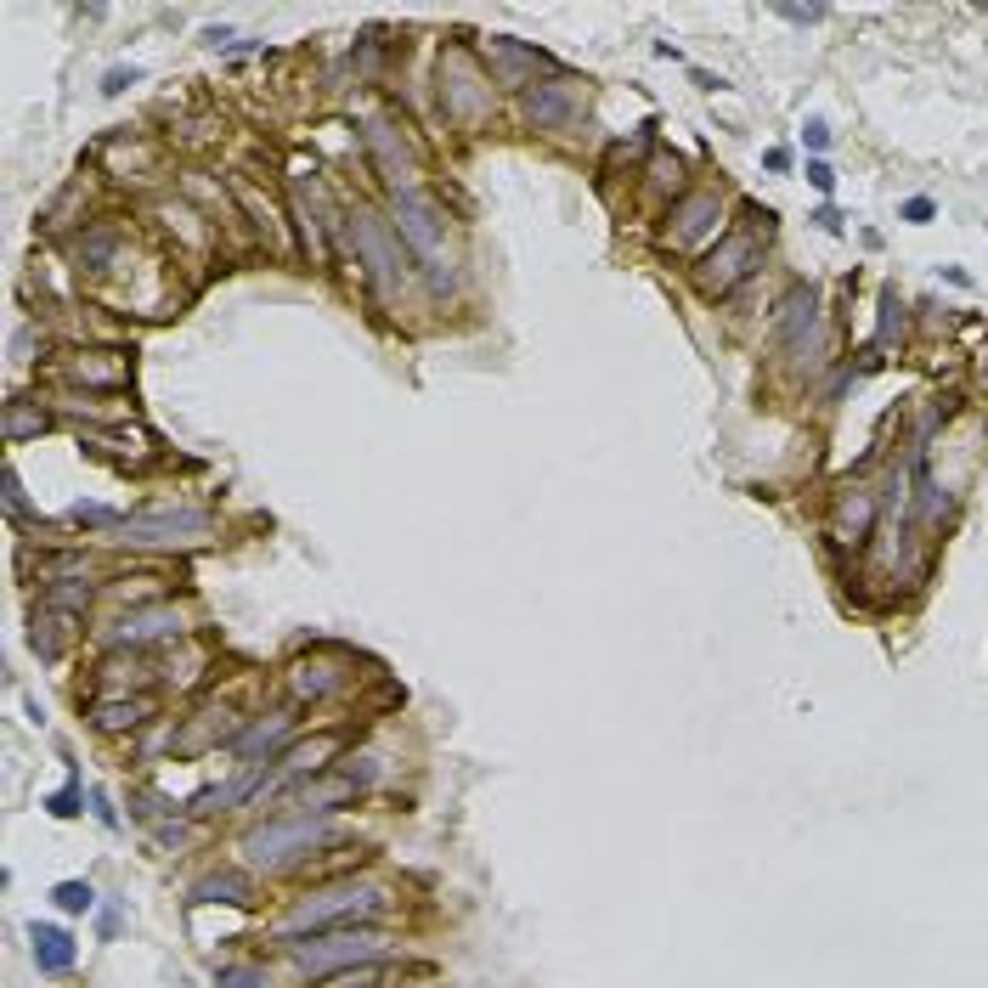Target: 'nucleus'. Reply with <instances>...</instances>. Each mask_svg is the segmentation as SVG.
I'll use <instances>...</instances> for the list:
<instances>
[{"instance_id": "1", "label": "nucleus", "mask_w": 988, "mask_h": 988, "mask_svg": "<svg viewBox=\"0 0 988 988\" xmlns=\"http://www.w3.org/2000/svg\"><path fill=\"white\" fill-rule=\"evenodd\" d=\"M390 226L395 237L407 243L413 266H424L429 288H453L458 283V249H453V226H447V210L435 204V192L413 187V192H390Z\"/></svg>"}, {"instance_id": "2", "label": "nucleus", "mask_w": 988, "mask_h": 988, "mask_svg": "<svg viewBox=\"0 0 988 988\" xmlns=\"http://www.w3.org/2000/svg\"><path fill=\"white\" fill-rule=\"evenodd\" d=\"M344 232L357 237V255H362V277H368V288L379 294V300L390 306L395 294L407 288V266H413V255H407V243L395 237V226L390 221H379L373 210H351L344 215Z\"/></svg>"}, {"instance_id": "3", "label": "nucleus", "mask_w": 988, "mask_h": 988, "mask_svg": "<svg viewBox=\"0 0 988 988\" xmlns=\"http://www.w3.org/2000/svg\"><path fill=\"white\" fill-rule=\"evenodd\" d=\"M384 910V893L379 886H357V881H333V886H317L306 893L283 915V937H306V932H333V926H357V921H373Z\"/></svg>"}, {"instance_id": "4", "label": "nucleus", "mask_w": 988, "mask_h": 988, "mask_svg": "<svg viewBox=\"0 0 988 988\" xmlns=\"http://www.w3.org/2000/svg\"><path fill=\"white\" fill-rule=\"evenodd\" d=\"M435 85H440V108L458 130H475L491 114V74L480 68V57L469 45H447L435 63Z\"/></svg>"}, {"instance_id": "5", "label": "nucleus", "mask_w": 988, "mask_h": 988, "mask_svg": "<svg viewBox=\"0 0 988 988\" xmlns=\"http://www.w3.org/2000/svg\"><path fill=\"white\" fill-rule=\"evenodd\" d=\"M215 514L210 509H147V514H125L108 537L125 549H198L210 542Z\"/></svg>"}, {"instance_id": "6", "label": "nucleus", "mask_w": 988, "mask_h": 988, "mask_svg": "<svg viewBox=\"0 0 988 988\" xmlns=\"http://www.w3.org/2000/svg\"><path fill=\"white\" fill-rule=\"evenodd\" d=\"M384 955V937L373 926H333L322 937H294L288 944V960L300 966L306 977H333L344 966H368Z\"/></svg>"}, {"instance_id": "7", "label": "nucleus", "mask_w": 988, "mask_h": 988, "mask_svg": "<svg viewBox=\"0 0 988 988\" xmlns=\"http://www.w3.org/2000/svg\"><path fill=\"white\" fill-rule=\"evenodd\" d=\"M322 842H333V830H328L322 819H311V814H277L272 825H261V830L243 836V853H249V864L277 870V864H294L300 853L322 848Z\"/></svg>"}, {"instance_id": "8", "label": "nucleus", "mask_w": 988, "mask_h": 988, "mask_svg": "<svg viewBox=\"0 0 988 988\" xmlns=\"http://www.w3.org/2000/svg\"><path fill=\"white\" fill-rule=\"evenodd\" d=\"M587 108V85L571 79V74H549V79H537L531 91H520V114L531 130H549V136H565Z\"/></svg>"}, {"instance_id": "9", "label": "nucleus", "mask_w": 988, "mask_h": 988, "mask_svg": "<svg viewBox=\"0 0 988 988\" xmlns=\"http://www.w3.org/2000/svg\"><path fill=\"white\" fill-rule=\"evenodd\" d=\"M757 266H763V243H757V232H729V237H718V249L695 266V283H701V294L723 300V294H734Z\"/></svg>"}, {"instance_id": "10", "label": "nucleus", "mask_w": 988, "mask_h": 988, "mask_svg": "<svg viewBox=\"0 0 988 988\" xmlns=\"http://www.w3.org/2000/svg\"><path fill=\"white\" fill-rule=\"evenodd\" d=\"M368 159H373V170L384 176L390 192H413L418 187V153L390 119H368Z\"/></svg>"}, {"instance_id": "11", "label": "nucleus", "mask_w": 988, "mask_h": 988, "mask_svg": "<svg viewBox=\"0 0 988 988\" xmlns=\"http://www.w3.org/2000/svg\"><path fill=\"white\" fill-rule=\"evenodd\" d=\"M351 683V672H344V656L339 650H311L288 667V695L300 701V707H317L328 695H339V689Z\"/></svg>"}, {"instance_id": "12", "label": "nucleus", "mask_w": 988, "mask_h": 988, "mask_svg": "<svg viewBox=\"0 0 988 988\" xmlns=\"http://www.w3.org/2000/svg\"><path fill=\"white\" fill-rule=\"evenodd\" d=\"M486 57H491V79H503L514 91H531L537 74H554V57L537 52V45H525V40H514V34H491Z\"/></svg>"}, {"instance_id": "13", "label": "nucleus", "mask_w": 988, "mask_h": 988, "mask_svg": "<svg viewBox=\"0 0 988 988\" xmlns=\"http://www.w3.org/2000/svg\"><path fill=\"white\" fill-rule=\"evenodd\" d=\"M819 322H825L819 294H814V288H790L785 300H779V311H774V339H779V351L803 357V351H808V339H819Z\"/></svg>"}, {"instance_id": "14", "label": "nucleus", "mask_w": 988, "mask_h": 988, "mask_svg": "<svg viewBox=\"0 0 988 988\" xmlns=\"http://www.w3.org/2000/svg\"><path fill=\"white\" fill-rule=\"evenodd\" d=\"M723 232V204H718V192H683L678 198V210H672V249H701L707 237Z\"/></svg>"}, {"instance_id": "15", "label": "nucleus", "mask_w": 988, "mask_h": 988, "mask_svg": "<svg viewBox=\"0 0 988 988\" xmlns=\"http://www.w3.org/2000/svg\"><path fill=\"white\" fill-rule=\"evenodd\" d=\"M187 622L176 605H147V610H130L108 627V645L114 650H141V645H159V638H181Z\"/></svg>"}, {"instance_id": "16", "label": "nucleus", "mask_w": 988, "mask_h": 988, "mask_svg": "<svg viewBox=\"0 0 988 988\" xmlns=\"http://www.w3.org/2000/svg\"><path fill=\"white\" fill-rule=\"evenodd\" d=\"M875 514H881V498L870 486H848L836 498V514H830V542L836 549H864L875 537Z\"/></svg>"}, {"instance_id": "17", "label": "nucleus", "mask_w": 988, "mask_h": 988, "mask_svg": "<svg viewBox=\"0 0 988 988\" xmlns=\"http://www.w3.org/2000/svg\"><path fill=\"white\" fill-rule=\"evenodd\" d=\"M232 198H237V210L255 221V232L266 237V249H272V255H288V249H294V243H288V221H283V204H277V198H266L255 181H243V176L232 181Z\"/></svg>"}, {"instance_id": "18", "label": "nucleus", "mask_w": 988, "mask_h": 988, "mask_svg": "<svg viewBox=\"0 0 988 988\" xmlns=\"http://www.w3.org/2000/svg\"><path fill=\"white\" fill-rule=\"evenodd\" d=\"M237 734H243V718L237 707H210V712H198L181 734H176V752H210V746H237Z\"/></svg>"}, {"instance_id": "19", "label": "nucleus", "mask_w": 988, "mask_h": 988, "mask_svg": "<svg viewBox=\"0 0 988 988\" xmlns=\"http://www.w3.org/2000/svg\"><path fill=\"white\" fill-rule=\"evenodd\" d=\"M63 373L74 384H91V390H125L130 384V357L125 351H79V357H68Z\"/></svg>"}, {"instance_id": "20", "label": "nucleus", "mask_w": 988, "mask_h": 988, "mask_svg": "<svg viewBox=\"0 0 988 988\" xmlns=\"http://www.w3.org/2000/svg\"><path fill=\"white\" fill-rule=\"evenodd\" d=\"M153 712H159V695H96V701H91V723L103 729V734L141 729Z\"/></svg>"}, {"instance_id": "21", "label": "nucleus", "mask_w": 988, "mask_h": 988, "mask_svg": "<svg viewBox=\"0 0 988 988\" xmlns=\"http://www.w3.org/2000/svg\"><path fill=\"white\" fill-rule=\"evenodd\" d=\"M74 622H79V616H68V610H52V605H40V610H34V627H29V645H34V656H40V661H63L68 638H74Z\"/></svg>"}, {"instance_id": "22", "label": "nucleus", "mask_w": 988, "mask_h": 988, "mask_svg": "<svg viewBox=\"0 0 988 988\" xmlns=\"http://www.w3.org/2000/svg\"><path fill=\"white\" fill-rule=\"evenodd\" d=\"M339 752H344V734H317V740H294V746H288L277 763H283L288 774H300V779H306V774H328Z\"/></svg>"}, {"instance_id": "23", "label": "nucleus", "mask_w": 988, "mask_h": 988, "mask_svg": "<svg viewBox=\"0 0 988 988\" xmlns=\"http://www.w3.org/2000/svg\"><path fill=\"white\" fill-rule=\"evenodd\" d=\"M45 429H52V413H45L40 402H29V395H12V402H7V413H0V435H7L12 447H18V440H34V435H45Z\"/></svg>"}, {"instance_id": "24", "label": "nucleus", "mask_w": 988, "mask_h": 988, "mask_svg": "<svg viewBox=\"0 0 988 988\" xmlns=\"http://www.w3.org/2000/svg\"><path fill=\"white\" fill-rule=\"evenodd\" d=\"M29 937H34V966H40L45 977H57V971L74 966V937H68L63 926H40V921H34Z\"/></svg>"}, {"instance_id": "25", "label": "nucleus", "mask_w": 988, "mask_h": 988, "mask_svg": "<svg viewBox=\"0 0 988 988\" xmlns=\"http://www.w3.org/2000/svg\"><path fill=\"white\" fill-rule=\"evenodd\" d=\"M192 904H255V886H249V875L221 870V875L192 886Z\"/></svg>"}, {"instance_id": "26", "label": "nucleus", "mask_w": 988, "mask_h": 988, "mask_svg": "<svg viewBox=\"0 0 988 988\" xmlns=\"http://www.w3.org/2000/svg\"><path fill=\"white\" fill-rule=\"evenodd\" d=\"M288 729H294V712H272V718H261L249 734H237V752H243V757H261V752L283 746Z\"/></svg>"}, {"instance_id": "27", "label": "nucleus", "mask_w": 988, "mask_h": 988, "mask_svg": "<svg viewBox=\"0 0 988 988\" xmlns=\"http://www.w3.org/2000/svg\"><path fill=\"white\" fill-rule=\"evenodd\" d=\"M40 605L68 610V616H85V605H91V582H85V576H57V582H45V599H40Z\"/></svg>"}, {"instance_id": "28", "label": "nucleus", "mask_w": 988, "mask_h": 988, "mask_svg": "<svg viewBox=\"0 0 988 988\" xmlns=\"http://www.w3.org/2000/svg\"><path fill=\"white\" fill-rule=\"evenodd\" d=\"M114 255H119V232H114V226H91V232L79 237V261H85L91 272H108Z\"/></svg>"}, {"instance_id": "29", "label": "nucleus", "mask_w": 988, "mask_h": 988, "mask_svg": "<svg viewBox=\"0 0 988 988\" xmlns=\"http://www.w3.org/2000/svg\"><path fill=\"white\" fill-rule=\"evenodd\" d=\"M379 982H384V966H379V960H368V966H344V971L322 977V988H379Z\"/></svg>"}, {"instance_id": "30", "label": "nucleus", "mask_w": 988, "mask_h": 988, "mask_svg": "<svg viewBox=\"0 0 988 988\" xmlns=\"http://www.w3.org/2000/svg\"><path fill=\"white\" fill-rule=\"evenodd\" d=\"M368 859H373V853H368V848H344V859H317V864H311V859H306V864H300V870H306V875H317V881H328V875H339V870H344V864H368Z\"/></svg>"}, {"instance_id": "31", "label": "nucleus", "mask_w": 988, "mask_h": 988, "mask_svg": "<svg viewBox=\"0 0 988 988\" xmlns=\"http://www.w3.org/2000/svg\"><path fill=\"white\" fill-rule=\"evenodd\" d=\"M52 899H57V904H63L68 915H85V910L96 904V893H91V881H63V886H57V893H52Z\"/></svg>"}, {"instance_id": "32", "label": "nucleus", "mask_w": 988, "mask_h": 988, "mask_svg": "<svg viewBox=\"0 0 988 988\" xmlns=\"http://www.w3.org/2000/svg\"><path fill=\"white\" fill-rule=\"evenodd\" d=\"M68 520H74V525H103V531H114L125 514H114V509H103V503H74Z\"/></svg>"}, {"instance_id": "33", "label": "nucleus", "mask_w": 988, "mask_h": 988, "mask_svg": "<svg viewBox=\"0 0 988 988\" xmlns=\"http://www.w3.org/2000/svg\"><path fill=\"white\" fill-rule=\"evenodd\" d=\"M221 988H266V977L249 971V966H237V971H221Z\"/></svg>"}, {"instance_id": "34", "label": "nucleus", "mask_w": 988, "mask_h": 988, "mask_svg": "<svg viewBox=\"0 0 988 988\" xmlns=\"http://www.w3.org/2000/svg\"><path fill=\"white\" fill-rule=\"evenodd\" d=\"M45 808H52L57 819H68V814H79V785H68V790H57V797H52V803H45Z\"/></svg>"}, {"instance_id": "35", "label": "nucleus", "mask_w": 988, "mask_h": 988, "mask_svg": "<svg viewBox=\"0 0 988 988\" xmlns=\"http://www.w3.org/2000/svg\"><path fill=\"white\" fill-rule=\"evenodd\" d=\"M7 509L18 514V520H29V503H23V486H18V475L7 469Z\"/></svg>"}, {"instance_id": "36", "label": "nucleus", "mask_w": 988, "mask_h": 988, "mask_svg": "<svg viewBox=\"0 0 988 988\" xmlns=\"http://www.w3.org/2000/svg\"><path fill=\"white\" fill-rule=\"evenodd\" d=\"M808 181H814L819 192H830V187H836V170H830L825 159H814V164H808Z\"/></svg>"}, {"instance_id": "37", "label": "nucleus", "mask_w": 988, "mask_h": 988, "mask_svg": "<svg viewBox=\"0 0 988 988\" xmlns=\"http://www.w3.org/2000/svg\"><path fill=\"white\" fill-rule=\"evenodd\" d=\"M779 18H785V23H819V18H825V7H785Z\"/></svg>"}, {"instance_id": "38", "label": "nucleus", "mask_w": 988, "mask_h": 988, "mask_svg": "<svg viewBox=\"0 0 988 988\" xmlns=\"http://www.w3.org/2000/svg\"><path fill=\"white\" fill-rule=\"evenodd\" d=\"M136 79H141V74H136V68H114V74H108V85H103V91H108V96H119V91H125V85H136Z\"/></svg>"}, {"instance_id": "39", "label": "nucleus", "mask_w": 988, "mask_h": 988, "mask_svg": "<svg viewBox=\"0 0 988 988\" xmlns=\"http://www.w3.org/2000/svg\"><path fill=\"white\" fill-rule=\"evenodd\" d=\"M904 221H932V198H910V204H904Z\"/></svg>"}, {"instance_id": "40", "label": "nucleus", "mask_w": 988, "mask_h": 988, "mask_svg": "<svg viewBox=\"0 0 988 988\" xmlns=\"http://www.w3.org/2000/svg\"><path fill=\"white\" fill-rule=\"evenodd\" d=\"M803 136H808V147H814V153H819V147H830V130H825L819 119H808V130H803Z\"/></svg>"}, {"instance_id": "41", "label": "nucleus", "mask_w": 988, "mask_h": 988, "mask_svg": "<svg viewBox=\"0 0 988 988\" xmlns=\"http://www.w3.org/2000/svg\"><path fill=\"white\" fill-rule=\"evenodd\" d=\"M814 221H819V226H825V232H842V221H836V210H830V204H825V210H819V215H814Z\"/></svg>"}]
</instances>
